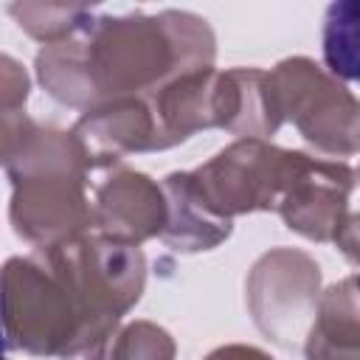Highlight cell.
<instances>
[{"label": "cell", "mask_w": 360, "mask_h": 360, "mask_svg": "<svg viewBox=\"0 0 360 360\" xmlns=\"http://www.w3.org/2000/svg\"><path fill=\"white\" fill-rule=\"evenodd\" d=\"M357 177H360V172H357Z\"/></svg>", "instance_id": "obj_20"}, {"label": "cell", "mask_w": 360, "mask_h": 360, "mask_svg": "<svg viewBox=\"0 0 360 360\" xmlns=\"http://www.w3.org/2000/svg\"><path fill=\"white\" fill-rule=\"evenodd\" d=\"M202 360H273V357L264 349L250 346V343H225L208 352Z\"/></svg>", "instance_id": "obj_19"}, {"label": "cell", "mask_w": 360, "mask_h": 360, "mask_svg": "<svg viewBox=\"0 0 360 360\" xmlns=\"http://www.w3.org/2000/svg\"><path fill=\"white\" fill-rule=\"evenodd\" d=\"M214 129H225L239 138L270 141L284 118L278 112L270 70L262 68H228L217 73L214 84Z\"/></svg>", "instance_id": "obj_10"}, {"label": "cell", "mask_w": 360, "mask_h": 360, "mask_svg": "<svg viewBox=\"0 0 360 360\" xmlns=\"http://www.w3.org/2000/svg\"><path fill=\"white\" fill-rule=\"evenodd\" d=\"M8 360H11V357H8Z\"/></svg>", "instance_id": "obj_21"}, {"label": "cell", "mask_w": 360, "mask_h": 360, "mask_svg": "<svg viewBox=\"0 0 360 360\" xmlns=\"http://www.w3.org/2000/svg\"><path fill=\"white\" fill-rule=\"evenodd\" d=\"M93 214L96 231L110 239L129 245L160 239L169 217L163 183L127 163H115L104 169L93 186Z\"/></svg>", "instance_id": "obj_9"}, {"label": "cell", "mask_w": 360, "mask_h": 360, "mask_svg": "<svg viewBox=\"0 0 360 360\" xmlns=\"http://www.w3.org/2000/svg\"><path fill=\"white\" fill-rule=\"evenodd\" d=\"M217 68H202L172 79L169 84L149 93L152 112L158 118L163 146L174 149L202 129H214V84Z\"/></svg>", "instance_id": "obj_12"}, {"label": "cell", "mask_w": 360, "mask_h": 360, "mask_svg": "<svg viewBox=\"0 0 360 360\" xmlns=\"http://www.w3.org/2000/svg\"><path fill=\"white\" fill-rule=\"evenodd\" d=\"M37 250L59 276L82 318L79 343L65 360H107L121 318L146 290V256L141 245L93 231Z\"/></svg>", "instance_id": "obj_3"}, {"label": "cell", "mask_w": 360, "mask_h": 360, "mask_svg": "<svg viewBox=\"0 0 360 360\" xmlns=\"http://www.w3.org/2000/svg\"><path fill=\"white\" fill-rule=\"evenodd\" d=\"M217 37L205 17L183 8L158 14H96L70 39L42 45L34 73L42 90L70 110L149 96L172 79L214 68Z\"/></svg>", "instance_id": "obj_1"}, {"label": "cell", "mask_w": 360, "mask_h": 360, "mask_svg": "<svg viewBox=\"0 0 360 360\" xmlns=\"http://www.w3.org/2000/svg\"><path fill=\"white\" fill-rule=\"evenodd\" d=\"M0 149L11 183L8 219L25 245L53 248L96 231L93 177L104 169L73 129L8 112L0 115Z\"/></svg>", "instance_id": "obj_2"}, {"label": "cell", "mask_w": 360, "mask_h": 360, "mask_svg": "<svg viewBox=\"0 0 360 360\" xmlns=\"http://www.w3.org/2000/svg\"><path fill=\"white\" fill-rule=\"evenodd\" d=\"M169 217L160 242L174 253H205L219 248L233 233V219L219 217L197 188L191 172H172L163 180Z\"/></svg>", "instance_id": "obj_11"}, {"label": "cell", "mask_w": 360, "mask_h": 360, "mask_svg": "<svg viewBox=\"0 0 360 360\" xmlns=\"http://www.w3.org/2000/svg\"><path fill=\"white\" fill-rule=\"evenodd\" d=\"M298 149L276 146L262 138H239L191 169L205 202L225 219L276 211L290 180Z\"/></svg>", "instance_id": "obj_7"}, {"label": "cell", "mask_w": 360, "mask_h": 360, "mask_svg": "<svg viewBox=\"0 0 360 360\" xmlns=\"http://www.w3.org/2000/svg\"><path fill=\"white\" fill-rule=\"evenodd\" d=\"M6 352L65 360L79 343V309L39 250L11 256L3 267Z\"/></svg>", "instance_id": "obj_4"}, {"label": "cell", "mask_w": 360, "mask_h": 360, "mask_svg": "<svg viewBox=\"0 0 360 360\" xmlns=\"http://www.w3.org/2000/svg\"><path fill=\"white\" fill-rule=\"evenodd\" d=\"M335 248L354 264L352 278H354V284H357V290H360V211H352V217L346 219L343 231H340L338 239H335Z\"/></svg>", "instance_id": "obj_18"}, {"label": "cell", "mask_w": 360, "mask_h": 360, "mask_svg": "<svg viewBox=\"0 0 360 360\" xmlns=\"http://www.w3.org/2000/svg\"><path fill=\"white\" fill-rule=\"evenodd\" d=\"M278 112L326 158L360 152V98L309 56H287L270 70Z\"/></svg>", "instance_id": "obj_5"}, {"label": "cell", "mask_w": 360, "mask_h": 360, "mask_svg": "<svg viewBox=\"0 0 360 360\" xmlns=\"http://www.w3.org/2000/svg\"><path fill=\"white\" fill-rule=\"evenodd\" d=\"M357 183L360 177L346 160H326L298 149L276 214L292 233L318 245H335L352 217Z\"/></svg>", "instance_id": "obj_8"}, {"label": "cell", "mask_w": 360, "mask_h": 360, "mask_svg": "<svg viewBox=\"0 0 360 360\" xmlns=\"http://www.w3.org/2000/svg\"><path fill=\"white\" fill-rule=\"evenodd\" d=\"M304 360H360V290L352 276L323 290L304 338Z\"/></svg>", "instance_id": "obj_13"}, {"label": "cell", "mask_w": 360, "mask_h": 360, "mask_svg": "<svg viewBox=\"0 0 360 360\" xmlns=\"http://www.w3.org/2000/svg\"><path fill=\"white\" fill-rule=\"evenodd\" d=\"M28 90H31V79L25 68L14 56L3 53L0 56V115L22 112L28 101Z\"/></svg>", "instance_id": "obj_17"}, {"label": "cell", "mask_w": 360, "mask_h": 360, "mask_svg": "<svg viewBox=\"0 0 360 360\" xmlns=\"http://www.w3.org/2000/svg\"><path fill=\"white\" fill-rule=\"evenodd\" d=\"M107 360H177V343L155 321H129L112 338Z\"/></svg>", "instance_id": "obj_16"}, {"label": "cell", "mask_w": 360, "mask_h": 360, "mask_svg": "<svg viewBox=\"0 0 360 360\" xmlns=\"http://www.w3.org/2000/svg\"><path fill=\"white\" fill-rule=\"evenodd\" d=\"M323 68L346 82L360 84V0H338L323 11L321 25Z\"/></svg>", "instance_id": "obj_14"}, {"label": "cell", "mask_w": 360, "mask_h": 360, "mask_svg": "<svg viewBox=\"0 0 360 360\" xmlns=\"http://www.w3.org/2000/svg\"><path fill=\"white\" fill-rule=\"evenodd\" d=\"M8 14L31 39L42 45H56L84 31L98 11L79 3H11Z\"/></svg>", "instance_id": "obj_15"}, {"label": "cell", "mask_w": 360, "mask_h": 360, "mask_svg": "<svg viewBox=\"0 0 360 360\" xmlns=\"http://www.w3.org/2000/svg\"><path fill=\"white\" fill-rule=\"evenodd\" d=\"M321 295V264L301 248L278 245L264 250L245 278V304L253 326L281 349L304 346Z\"/></svg>", "instance_id": "obj_6"}]
</instances>
